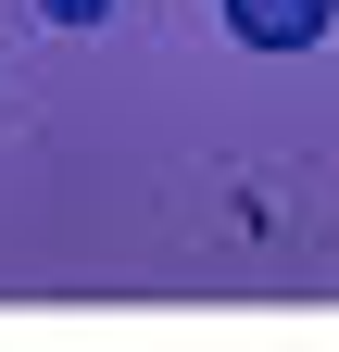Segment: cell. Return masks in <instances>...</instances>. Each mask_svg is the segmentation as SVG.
Segmentation results:
<instances>
[{"label": "cell", "instance_id": "1", "mask_svg": "<svg viewBox=\"0 0 339 352\" xmlns=\"http://www.w3.org/2000/svg\"><path fill=\"white\" fill-rule=\"evenodd\" d=\"M327 25H339V0H226V38L239 51H327Z\"/></svg>", "mask_w": 339, "mask_h": 352}, {"label": "cell", "instance_id": "2", "mask_svg": "<svg viewBox=\"0 0 339 352\" xmlns=\"http://www.w3.org/2000/svg\"><path fill=\"white\" fill-rule=\"evenodd\" d=\"M38 13H51V25H101L113 0H38Z\"/></svg>", "mask_w": 339, "mask_h": 352}]
</instances>
